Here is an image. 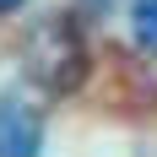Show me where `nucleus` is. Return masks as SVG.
<instances>
[{
    "mask_svg": "<svg viewBox=\"0 0 157 157\" xmlns=\"http://www.w3.org/2000/svg\"><path fill=\"white\" fill-rule=\"evenodd\" d=\"M27 71H33V81L44 92H76L81 87V76H87V44H81L71 16L38 22V33L27 44Z\"/></svg>",
    "mask_w": 157,
    "mask_h": 157,
    "instance_id": "1",
    "label": "nucleus"
},
{
    "mask_svg": "<svg viewBox=\"0 0 157 157\" xmlns=\"http://www.w3.org/2000/svg\"><path fill=\"white\" fill-rule=\"evenodd\" d=\"M44 152V109L27 87L0 98V157H38Z\"/></svg>",
    "mask_w": 157,
    "mask_h": 157,
    "instance_id": "2",
    "label": "nucleus"
},
{
    "mask_svg": "<svg viewBox=\"0 0 157 157\" xmlns=\"http://www.w3.org/2000/svg\"><path fill=\"white\" fill-rule=\"evenodd\" d=\"M136 44L157 54V0H136Z\"/></svg>",
    "mask_w": 157,
    "mask_h": 157,
    "instance_id": "3",
    "label": "nucleus"
},
{
    "mask_svg": "<svg viewBox=\"0 0 157 157\" xmlns=\"http://www.w3.org/2000/svg\"><path fill=\"white\" fill-rule=\"evenodd\" d=\"M16 6H27V0H0V16H6V11H16Z\"/></svg>",
    "mask_w": 157,
    "mask_h": 157,
    "instance_id": "4",
    "label": "nucleus"
}]
</instances>
